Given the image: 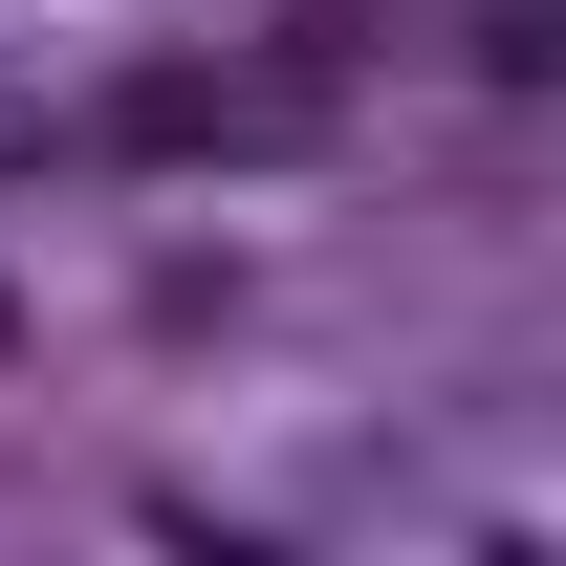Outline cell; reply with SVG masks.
I'll return each instance as SVG.
<instances>
[{
	"label": "cell",
	"mask_w": 566,
	"mask_h": 566,
	"mask_svg": "<svg viewBox=\"0 0 566 566\" xmlns=\"http://www.w3.org/2000/svg\"><path fill=\"white\" fill-rule=\"evenodd\" d=\"M327 132V87H240V66H153L109 109V153H305Z\"/></svg>",
	"instance_id": "6da1fadb"
},
{
	"label": "cell",
	"mask_w": 566,
	"mask_h": 566,
	"mask_svg": "<svg viewBox=\"0 0 566 566\" xmlns=\"http://www.w3.org/2000/svg\"><path fill=\"white\" fill-rule=\"evenodd\" d=\"M0 153H22V132H0Z\"/></svg>",
	"instance_id": "7a4b0ae2"
}]
</instances>
